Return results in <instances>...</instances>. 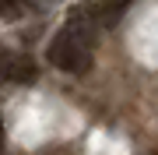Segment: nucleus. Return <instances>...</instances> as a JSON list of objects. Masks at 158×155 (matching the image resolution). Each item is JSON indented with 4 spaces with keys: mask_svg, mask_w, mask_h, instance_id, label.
Segmentation results:
<instances>
[{
    "mask_svg": "<svg viewBox=\"0 0 158 155\" xmlns=\"http://www.w3.org/2000/svg\"><path fill=\"white\" fill-rule=\"evenodd\" d=\"M95 32H98L95 7H74L46 50L49 63L56 71H67V74H85L95 60Z\"/></svg>",
    "mask_w": 158,
    "mask_h": 155,
    "instance_id": "obj_1",
    "label": "nucleus"
},
{
    "mask_svg": "<svg viewBox=\"0 0 158 155\" xmlns=\"http://www.w3.org/2000/svg\"><path fill=\"white\" fill-rule=\"evenodd\" d=\"M127 4H130V0H106V4H98V7H95V14H98V25H113L116 18L127 11Z\"/></svg>",
    "mask_w": 158,
    "mask_h": 155,
    "instance_id": "obj_2",
    "label": "nucleus"
},
{
    "mask_svg": "<svg viewBox=\"0 0 158 155\" xmlns=\"http://www.w3.org/2000/svg\"><path fill=\"white\" fill-rule=\"evenodd\" d=\"M28 0H0V18H18Z\"/></svg>",
    "mask_w": 158,
    "mask_h": 155,
    "instance_id": "obj_3",
    "label": "nucleus"
}]
</instances>
